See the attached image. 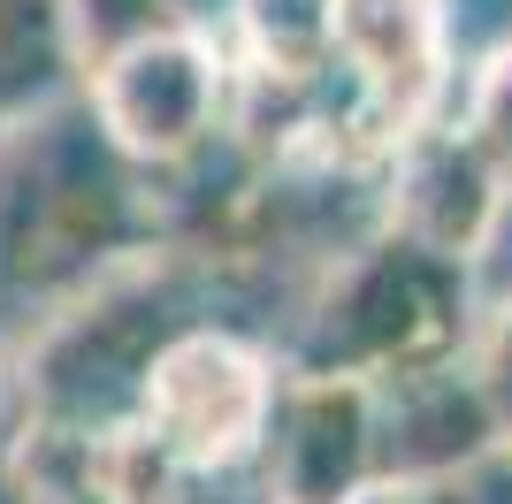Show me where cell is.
<instances>
[{
    "mask_svg": "<svg viewBox=\"0 0 512 504\" xmlns=\"http://www.w3.org/2000/svg\"><path fill=\"white\" fill-rule=\"evenodd\" d=\"M169 23H192V31H214L222 39V23H230V0H153Z\"/></svg>",
    "mask_w": 512,
    "mask_h": 504,
    "instance_id": "9a60e30c",
    "label": "cell"
},
{
    "mask_svg": "<svg viewBox=\"0 0 512 504\" xmlns=\"http://www.w3.org/2000/svg\"><path fill=\"white\" fill-rule=\"evenodd\" d=\"M253 474H260V504H367V489H375L367 382L283 367Z\"/></svg>",
    "mask_w": 512,
    "mask_h": 504,
    "instance_id": "5b68a950",
    "label": "cell"
},
{
    "mask_svg": "<svg viewBox=\"0 0 512 504\" xmlns=\"http://www.w3.org/2000/svg\"><path fill=\"white\" fill-rule=\"evenodd\" d=\"M329 77H344L375 146L428 123L451 84L444 0H329Z\"/></svg>",
    "mask_w": 512,
    "mask_h": 504,
    "instance_id": "8992f818",
    "label": "cell"
},
{
    "mask_svg": "<svg viewBox=\"0 0 512 504\" xmlns=\"http://www.w3.org/2000/svg\"><path fill=\"white\" fill-rule=\"evenodd\" d=\"M459 130L474 138V153L512 184V39L490 46L467 77V100H459Z\"/></svg>",
    "mask_w": 512,
    "mask_h": 504,
    "instance_id": "8fae6325",
    "label": "cell"
},
{
    "mask_svg": "<svg viewBox=\"0 0 512 504\" xmlns=\"http://www.w3.org/2000/svg\"><path fill=\"white\" fill-rule=\"evenodd\" d=\"M467 291H474V314L512 306V184L497 191V207H490V222H482V237L467 245Z\"/></svg>",
    "mask_w": 512,
    "mask_h": 504,
    "instance_id": "4fadbf2b",
    "label": "cell"
},
{
    "mask_svg": "<svg viewBox=\"0 0 512 504\" xmlns=\"http://www.w3.org/2000/svg\"><path fill=\"white\" fill-rule=\"evenodd\" d=\"M474 321L482 314L467 291V260L375 222L360 245L329 252L283 367L383 382L428 359H459L474 344Z\"/></svg>",
    "mask_w": 512,
    "mask_h": 504,
    "instance_id": "6da1fadb",
    "label": "cell"
},
{
    "mask_svg": "<svg viewBox=\"0 0 512 504\" xmlns=\"http://www.w3.org/2000/svg\"><path fill=\"white\" fill-rule=\"evenodd\" d=\"M276 359L253 336L222 329V321H184V329L153 352L146 382H138V413L130 428L184 474V482H222L245 474L276 405Z\"/></svg>",
    "mask_w": 512,
    "mask_h": 504,
    "instance_id": "3957f363",
    "label": "cell"
},
{
    "mask_svg": "<svg viewBox=\"0 0 512 504\" xmlns=\"http://www.w3.org/2000/svg\"><path fill=\"white\" fill-rule=\"evenodd\" d=\"M85 107L100 130L153 176L192 168L222 138V107H230V46L192 23H146L92 54L77 77Z\"/></svg>",
    "mask_w": 512,
    "mask_h": 504,
    "instance_id": "277c9868",
    "label": "cell"
},
{
    "mask_svg": "<svg viewBox=\"0 0 512 504\" xmlns=\"http://www.w3.org/2000/svg\"><path fill=\"white\" fill-rule=\"evenodd\" d=\"M0 504H23V482H16V459H0Z\"/></svg>",
    "mask_w": 512,
    "mask_h": 504,
    "instance_id": "2e32d148",
    "label": "cell"
},
{
    "mask_svg": "<svg viewBox=\"0 0 512 504\" xmlns=\"http://www.w3.org/2000/svg\"><path fill=\"white\" fill-rule=\"evenodd\" d=\"M367 504H512V443L482 451V459L451 466V474H428V482H390L367 489Z\"/></svg>",
    "mask_w": 512,
    "mask_h": 504,
    "instance_id": "7c38bea8",
    "label": "cell"
},
{
    "mask_svg": "<svg viewBox=\"0 0 512 504\" xmlns=\"http://www.w3.org/2000/svg\"><path fill=\"white\" fill-rule=\"evenodd\" d=\"M253 69H329V0H230Z\"/></svg>",
    "mask_w": 512,
    "mask_h": 504,
    "instance_id": "30bf717a",
    "label": "cell"
},
{
    "mask_svg": "<svg viewBox=\"0 0 512 504\" xmlns=\"http://www.w3.org/2000/svg\"><path fill=\"white\" fill-rule=\"evenodd\" d=\"M497 191H505V176L474 153V138L459 123L428 115V123L398 130L383 146V230L398 237H421V245L467 260V245L482 237V222L497 207Z\"/></svg>",
    "mask_w": 512,
    "mask_h": 504,
    "instance_id": "ba28073f",
    "label": "cell"
},
{
    "mask_svg": "<svg viewBox=\"0 0 512 504\" xmlns=\"http://www.w3.org/2000/svg\"><path fill=\"white\" fill-rule=\"evenodd\" d=\"M77 77L85 62H77L69 0H0V130L77 92Z\"/></svg>",
    "mask_w": 512,
    "mask_h": 504,
    "instance_id": "9c48e42d",
    "label": "cell"
},
{
    "mask_svg": "<svg viewBox=\"0 0 512 504\" xmlns=\"http://www.w3.org/2000/svg\"><path fill=\"white\" fill-rule=\"evenodd\" d=\"M192 314L184 275L169 268V252H146L92 283L77 306L46 321L16 352L23 367V428H54V436H107L130 428L138 413V382H146L153 352L169 344Z\"/></svg>",
    "mask_w": 512,
    "mask_h": 504,
    "instance_id": "7a4b0ae2",
    "label": "cell"
},
{
    "mask_svg": "<svg viewBox=\"0 0 512 504\" xmlns=\"http://www.w3.org/2000/svg\"><path fill=\"white\" fill-rule=\"evenodd\" d=\"M367 413H375V489L428 482V474H451V466L497 451V420L482 405L467 352L367 382Z\"/></svg>",
    "mask_w": 512,
    "mask_h": 504,
    "instance_id": "52a82bcc",
    "label": "cell"
},
{
    "mask_svg": "<svg viewBox=\"0 0 512 504\" xmlns=\"http://www.w3.org/2000/svg\"><path fill=\"white\" fill-rule=\"evenodd\" d=\"M467 367L482 382V405L497 420V443H512V306L474 321V344H467Z\"/></svg>",
    "mask_w": 512,
    "mask_h": 504,
    "instance_id": "5bb4252c",
    "label": "cell"
}]
</instances>
